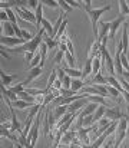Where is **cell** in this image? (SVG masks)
I'll list each match as a JSON object with an SVG mask.
<instances>
[{
    "mask_svg": "<svg viewBox=\"0 0 129 148\" xmlns=\"http://www.w3.org/2000/svg\"><path fill=\"white\" fill-rule=\"evenodd\" d=\"M111 9H112L111 4H105V6H100V7H96V9H93L92 6H90V7L85 6L86 14H87V17H89L90 23H92V30H93V35H95V36L98 35V23H99V17H100L103 13L109 12Z\"/></svg>",
    "mask_w": 129,
    "mask_h": 148,
    "instance_id": "6da1fadb",
    "label": "cell"
},
{
    "mask_svg": "<svg viewBox=\"0 0 129 148\" xmlns=\"http://www.w3.org/2000/svg\"><path fill=\"white\" fill-rule=\"evenodd\" d=\"M128 122H129V115H124L116 127V135H115V148L121 147L122 141L126 138V130H128Z\"/></svg>",
    "mask_w": 129,
    "mask_h": 148,
    "instance_id": "7a4b0ae2",
    "label": "cell"
},
{
    "mask_svg": "<svg viewBox=\"0 0 129 148\" xmlns=\"http://www.w3.org/2000/svg\"><path fill=\"white\" fill-rule=\"evenodd\" d=\"M13 9H14L17 17H20L23 22H27V23H30V25H35V23H36V16H35V13L30 12L29 9H26L25 6H16V7H13Z\"/></svg>",
    "mask_w": 129,
    "mask_h": 148,
    "instance_id": "3957f363",
    "label": "cell"
},
{
    "mask_svg": "<svg viewBox=\"0 0 129 148\" xmlns=\"http://www.w3.org/2000/svg\"><path fill=\"white\" fill-rule=\"evenodd\" d=\"M0 43H1V46H6V48H16L19 45H25L26 40L23 38H17V36H1Z\"/></svg>",
    "mask_w": 129,
    "mask_h": 148,
    "instance_id": "277c9868",
    "label": "cell"
},
{
    "mask_svg": "<svg viewBox=\"0 0 129 148\" xmlns=\"http://www.w3.org/2000/svg\"><path fill=\"white\" fill-rule=\"evenodd\" d=\"M124 23H125V16H122V14L118 16L115 20L111 22V29H109V33H108V39H109V40H113V39H115V35H116L119 26L124 25Z\"/></svg>",
    "mask_w": 129,
    "mask_h": 148,
    "instance_id": "5b68a950",
    "label": "cell"
},
{
    "mask_svg": "<svg viewBox=\"0 0 129 148\" xmlns=\"http://www.w3.org/2000/svg\"><path fill=\"white\" fill-rule=\"evenodd\" d=\"M86 56H87V59H93V58H96V56H100V40H99V39H95V40L90 43ZM100 58H102V56H100Z\"/></svg>",
    "mask_w": 129,
    "mask_h": 148,
    "instance_id": "8992f818",
    "label": "cell"
},
{
    "mask_svg": "<svg viewBox=\"0 0 129 148\" xmlns=\"http://www.w3.org/2000/svg\"><path fill=\"white\" fill-rule=\"evenodd\" d=\"M109 29H111V22H99V25H98V35L95 36V39H99L102 42L103 38H108Z\"/></svg>",
    "mask_w": 129,
    "mask_h": 148,
    "instance_id": "52a82bcc",
    "label": "cell"
},
{
    "mask_svg": "<svg viewBox=\"0 0 129 148\" xmlns=\"http://www.w3.org/2000/svg\"><path fill=\"white\" fill-rule=\"evenodd\" d=\"M125 114L119 109V108H106L105 111V116H108L111 121H119Z\"/></svg>",
    "mask_w": 129,
    "mask_h": 148,
    "instance_id": "ba28073f",
    "label": "cell"
},
{
    "mask_svg": "<svg viewBox=\"0 0 129 148\" xmlns=\"http://www.w3.org/2000/svg\"><path fill=\"white\" fill-rule=\"evenodd\" d=\"M10 109V118H12V127H10V131L12 132H19V134H22V127H23V124H20L19 121H17V116H16V114H14V111H13V106H10L9 108Z\"/></svg>",
    "mask_w": 129,
    "mask_h": 148,
    "instance_id": "9c48e42d",
    "label": "cell"
},
{
    "mask_svg": "<svg viewBox=\"0 0 129 148\" xmlns=\"http://www.w3.org/2000/svg\"><path fill=\"white\" fill-rule=\"evenodd\" d=\"M128 27H129V23L128 22H125L124 23V27H122V39H121V42H122V48H124V53H126L128 55V49H129V35H128Z\"/></svg>",
    "mask_w": 129,
    "mask_h": 148,
    "instance_id": "30bf717a",
    "label": "cell"
},
{
    "mask_svg": "<svg viewBox=\"0 0 129 148\" xmlns=\"http://www.w3.org/2000/svg\"><path fill=\"white\" fill-rule=\"evenodd\" d=\"M43 72V68L42 66H35V68H32V69H29V75H27V78H26V81L23 82L25 84V86L27 85V84H30L33 79H36V78H39L40 75H42Z\"/></svg>",
    "mask_w": 129,
    "mask_h": 148,
    "instance_id": "8fae6325",
    "label": "cell"
},
{
    "mask_svg": "<svg viewBox=\"0 0 129 148\" xmlns=\"http://www.w3.org/2000/svg\"><path fill=\"white\" fill-rule=\"evenodd\" d=\"M76 134H78L76 130H68L66 132H63L62 140H60V144L62 145H70V143L76 138Z\"/></svg>",
    "mask_w": 129,
    "mask_h": 148,
    "instance_id": "7c38bea8",
    "label": "cell"
},
{
    "mask_svg": "<svg viewBox=\"0 0 129 148\" xmlns=\"http://www.w3.org/2000/svg\"><path fill=\"white\" fill-rule=\"evenodd\" d=\"M87 102H89V101H87V98L78 99V101H75V102H72V103H69V105H68V111H69V112H73V114H75L76 111L82 109V108L85 106Z\"/></svg>",
    "mask_w": 129,
    "mask_h": 148,
    "instance_id": "4fadbf2b",
    "label": "cell"
},
{
    "mask_svg": "<svg viewBox=\"0 0 129 148\" xmlns=\"http://www.w3.org/2000/svg\"><path fill=\"white\" fill-rule=\"evenodd\" d=\"M36 102H29V101H25V99H16V101H12V106L16 108V109H27V108H32Z\"/></svg>",
    "mask_w": 129,
    "mask_h": 148,
    "instance_id": "5bb4252c",
    "label": "cell"
},
{
    "mask_svg": "<svg viewBox=\"0 0 129 148\" xmlns=\"http://www.w3.org/2000/svg\"><path fill=\"white\" fill-rule=\"evenodd\" d=\"M1 36H16L12 22L10 23L9 22H3L1 23Z\"/></svg>",
    "mask_w": 129,
    "mask_h": 148,
    "instance_id": "9a60e30c",
    "label": "cell"
},
{
    "mask_svg": "<svg viewBox=\"0 0 129 148\" xmlns=\"http://www.w3.org/2000/svg\"><path fill=\"white\" fill-rule=\"evenodd\" d=\"M99 106V103H96V102H87L85 106H83V109L81 111V114L79 115H82V116H86V115H90V114H93L95 111H96V108Z\"/></svg>",
    "mask_w": 129,
    "mask_h": 148,
    "instance_id": "2e32d148",
    "label": "cell"
},
{
    "mask_svg": "<svg viewBox=\"0 0 129 148\" xmlns=\"http://www.w3.org/2000/svg\"><path fill=\"white\" fill-rule=\"evenodd\" d=\"M0 76H1V81H3V88H10L12 82L14 79H17V75H6L4 71H0Z\"/></svg>",
    "mask_w": 129,
    "mask_h": 148,
    "instance_id": "e0dca14e",
    "label": "cell"
},
{
    "mask_svg": "<svg viewBox=\"0 0 129 148\" xmlns=\"http://www.w3.org/2000/svg\"><path fill=\"white\" fill-rule=\"evenodd\" d=\"M35 16H36V23H35V27H40L43 20V4H39L36 9H35Z\"/></svg>",
    "mask_w": 129,
    "mask_h": 148,
    "instance_id": "ac0fdd59",
    "label": "cell"
},
{
    "mask_svg": "<svg viewBox=\"0 0 129 148\" xmlns=\"http://www.w3.org/2000/svg\"><path fill=\"white\" fill-rule=\"evenodd\" d=\"M96 84H102V85H108V79L99 72L98 75L90 78V85H96Z\"/></svg>",
    "mask_w": 129,
    "mask_h": 148,
    "instance_id": "d6986e66",
    "label": "cell"
},
{
    "mask_svg": "<svg viewBox=\"0 0 129 148\" xmlns=\"http://www.w3.org/2000/svg\"><path fill=\"white\" fill-rule=\"evenodd\" d=\"M66 112H68V105H65V103H62V105H56V108L53 109V114H55L56 119H59L60 116H63Z\"/></svg>",
    "mask_w": 129,
    "mask_h": 148,
    "instance_id": "ffe728a7",
    "label": "cell"
},
{
    "mask_svg": "<svg viewBox=\"0 0 129 148\" xmlns=\"http://www.w3.org/2000/svg\"><path fill=\"white\" fill-rule=\"evenodd\" d=\"M92 75V59H87L83 65V69H82V79L85 81V78Z\"/></svg>",
    "mask_w": 129,
    "mask_h": 148,
    "instance_id": "44dd1931",
    "label": "cell"
},
{
    "mask_svg": "<svg viewBox=\"0 0 129 148\" xmlns=\"http://www.w3.org/2000/svg\"><path fill=\"white\" fill-rule=\"evenodd\" d=\"M83 86H85V82H83L82 78H81V79H79V78H73V79H72V86H70L72 91L78 92V91H81Z\"/></svg>",
    "mask_w": 129,
    "mask_h": 148,
    "instance_id": "7402d4cb",
    "label": "cell"
},
{
    "mask_svg": "<svg viewBox=\"0 0 129 148\" xmlns=\"http://www.w3.org/2000/svg\"><path fill=\"white\" fill-rule=\"evenodd\" d=\"M106 105H99L98 108H96V111L93 112V119H95V122H98L102 116H105V111H106Z\"/></svg>",
    "mask_w": 129,
    "mask_h": 148,
    "instance_id": "603a6c76",
    "label": "cell"
},
{
    "mask_svg": "<svg viewBox=\"0 0 129 148\" xmlns=\"http://www.w3.org/2000/svg\"><path fill=\"white\" fill-rule=\"evenodd\" d=\"M87 101H89V102H96V103H99V105H108L106 98L102 97V95H89V94H87Z\"/></svg>",
    "mask_w": 129,
    "mask_h": 148,
    "instance_id": "cb8c5ba5",
    "label": "cell"
},
{
    "mask_svg": "<svg viewBox=\"0 0 129 148\" xmlns=\"http://www.w3.org/2000/svg\"><path fill=\"white\" fill-rule=\"evenodd\" d=\"M63 69H65L66 75H69L72 78H82V71H79V69H75V68H70V66H65Z\"/></svg>",
    "mask_w": 129,
    "mask_h": 148,
    "instance_id": "d4e9b609",
    "label": "cell"
},
{
    "mask_svg": "<svg viewBox=\"0 0 129 148\" xmlns=\"http://www.w3.org/2000/svg\"><path fill=\"white\" fill-rule=\"evenodd\" d=\"M56 78H57V72H56L55 69H52V72H50V75H49V79H47V84H46V91H47V94L50 92V89H52V86H53Z\"/></svg>",
    "mask_w": 129,
    "mask_h": 148,
    "instance_id": "484cf974",
    "label": "cell"
},
{
    "mask_svg": "<svg viewBox=\"0 0 129 148\" xmlns=\"http://www.w3.org/2000/svg\"><path fill=\"white\" fill-rule=\"evenodd\" d=\"M42 27L46 30V33H47V36H50V38H53V25L47 20V19H44L43 17V20H42ZM55 39V38H53Z\"/></svg>",
    "mask_w": 129,
    "mask_h": 148,
    "instance_id": "4316f807",
    "label": "cell"
},
{
    "mask_svg": "<svg viewBox=\"0 0 129 148\" xmlns=\"http://www.w3.org/2000/svg\"><path fill=\"white\" fill-rule=\"evenodd\" d=\"M68 23H69V20L65 17V20L62 22V25H60V27H59V30H57V33H56V36H55V39L57 40L62 35H65L66 33V27H68Z\"/></svg>",
    "mask_w": 129,
    "mask_h": 148,
    "instance_id": "83f0119b",
    "label": "cell"
},
{
    "mask_svg": "<svg viewBox=\"0 0 129 148\" xmlns=\"http://www.w3.org/2000/svg\"><path fill=\"white\" fill-rule=\"evenodd\" d=\"M43 42L47 45V48H49V49H55L56 46H59L57 40H56V39H53V38H50V36H44V38H43Z\"/></svg>",
    "mask_w": 129,
    "mask_h": 148,
    "instance_id": "f1b7e54d",
    "label": "cell"
},
{
    "mask_svg": "<svg viewBox=\"0 0 129 148\" xmlns=\"http://www.w3.org/2000/svg\"><path fill=\"white\" fill-rule=\"evenodd\" d=\"M118 1H119V13L122 16L129 14V7H128V4H126V1L125 0H118Z\"/></svg>",
    "mask_w": 129,
    "mask_h": 148,
    "instance_id": "f546056e",
    "label": "cell"
},
{
    "mask_svg": "<svg viewBox=\"0 0 129 148\" xmlns=\"http://www.w3.org/2000/svg\"><path fill=\"white\" fill-rule=\"evenodd\" d=\"M106 88H108L109 95H111L113 99L119 98V95H121V91H119V89H116V88H115V86H112V85H106Z\"/></svg>",
    "mask_w": 129,
    "mask_h": 148,
    "instance_id": "4dcf8cb0",
    "label": "cell"
},
{
    "mask_svg": "<svg viewBox=\"0 0 129 148\" xmlns=\"http://www.w3.org/2000/svg\"><path fill=\"white\" fill-rule=\"evenodd\" d=\"M40 60H42L40 52H39V53H35V58H33L32 62L29 63V69H32V68H35V66H39V65H40Z\"/></svg>",
    "mask_w": 129,
    "mask_h": 148,
    "instance_id": "1f68e13d",
    "label": "cell"
},
{
    "mask_svg": "<svg viewBox=\"0 0 129 148\" xmlns=\"http://www.w3.org/2000/svg\"><path fill=\"white\" fill-rule=\"evenodd\" d=\"M65 60L68 62V65L70 68H75V58H73V53L72 52H65Z\"/></svg>",
    "mask_w": 129,
    "mask_h": 148,
    "instance_id": "d6a6232c",
    "label": "cell"
},
{
    "mask_svg": "<svg viewBox=\"0 0 129 148\" xmlns=\"http://www.w3.org/2000/svg\"><path fill=\"white\" fill-rule=\"evenodd\" d=\"M57 3H59V7H60L63 12H72V10H73V7H72L66 0H57Z\"/></svg>",
    "mask_w": 129,
    "mask_h": 148,
    "instance_id": "836d02e7",
    "label": "cell"
},
{
    "mask_svg": "<svg viewBox=\"0 0 129 148\" xmlns=\"http://www.w3.org/2000/svg\"><path fill=\"white\" fill-rule=\"evenodd\" d=\"M6 12H7L9 20H10L12 23H17V19H16V12H14V9H13V7H9V9H6Z\"/></svg>",
    "mask_w": 129,
    "mask_h": 148,
    "instance_id": "e575fe53",
    "label": "cell"
},
{
    "mask_svg": "<svg viewBox=\"0 0 129 148\" xmlns=\"http://www.w3.org/2000/svg\"><path fill=\"white\" fill-rule=\"evenodd\" d=\"M105 140H106V138H105L103 135H99L95 141H92V144H90V145H92V148H99V147H102V145H103V141H105Z\"/></svg>",
    "mask_w": 129,
    "mask_h": 148,
    "instance_id": "d590c367",
    "label": "cell"
},
{
    "mask_svg": "<svg viewBox=\"0 0 129 148\" xmlns=\"http://www.w3.org/2000/svg\"><path fill=\"white\" fill-rule=\"evenodd\" d=\"M62 59H65V52L63 50H59L57 49V52H56V55H55V59H53V63L56 65H59L60 62H62Z\"/></svg>",
    "mask_w": 129,
    "mask_h": 148,
    "instance_id": "8d00e7d4",
    "label": "cell"
},
{
    "mask_svg": "<svg viewBox=\"0 0 129 148\" xmlns=\"http://www.w3.org/2000/svg\"><path fill=\"white\" fill-rule=\"evenodd\" d=\"M7 89L12 91V92H14V94H19V92H22V91L25 89V84H17V85L10 86V88H7Z\"/></svg>",
    "mask_w": 129,
    "mask_h": 148,
    "instance_id": "74e56055",
    "label": "cell"
},
{
    "mask_svg": "<svg viewBox=\"0 0 129 148\" xmlns=\"http://www.w3.org/2000/svg\"><path fill=\"white\" fill-rule=\"evenodd\" d=\"M40 1H42V4L47 6V7H52V9H55V7L59 6L57 0H40Z\"/></svg>",
    "mask_w": 129,
    "mask_h": 148,
    "instance_id": "f35d334b",
    "label": "cell"
},
{
    "mask_svg": "<svg viewBox=\"0 0 129 148\" xmlns=\"http://www.w3.org/2000/svg\"><path fill=\"white\" fill-rule=\"evenodd\" d=\"M20 38H23L26 42H29V40H32L35 36L30 33V32H27V30H25V29H22V33H20Z\"/></svg>",
    "mask_w": 129,
    "mask_h": 148,
    "instance_id": "ab89813d",
    "label": "cell"
},
{
    "mask_svg": "<svg viewBox=\"0 0 129 148\" xmlns=\"http://www.w3.org/2000/svg\"><path fill=\"white\" fill-rule=\"evenodd\" d=\"M121 60H122V65H124V68L126 69V71H129V62H128V55L126 53H121Z\"/></svg>",
    "mask_w": 129,
    "mask_h": 148,
    "instance_id": "60d3db41",
    "label": "cell"
},
{
    "mask_svg": "<svg viewBox=\"0 0 129 148\" xmlns=\"http://www.w3.org/2000/svg\"><path fill=\"white\" fill-rule=\"evenodd\" d=\"M27 1H29V0H12V1H10V6H12V7L25 6V4H27Z\"/></svg>",
    "mask_w": 129,
    "mask_h": 148,
    "instance_id": "b9f144b4",
    "label": "cell"
},
{
    "mask_svg": "<svg viewBox=\"0 0 129 148\" xmlns=\"http://www.w3.org/2000/svg\"><path fill=\"white\" fill-rule=\"evenodd\" d=\"M23 56H25V60L30 63V62H32V59L35 58V52H25V53H23Z\"/></svg>",
    "mask_w": 129,
    "mask_h": 148,
    "instance_id": "7bdbcfd3",
    "label": "cell"
},
{
    "mask_svg": "<svg viewBox=\"0 0 129 148\" xmlns=\"http://www.w3.org/2000/svg\"><path fill=\"white\" fill-rule=\"evenodd\" d=\"M0 20H1V22H10V20H9V16H7L6 9H1V12H0Z\"/></svg>",
    "mask_w": 129,
    "mask_h": 148,
    "instance_id": "ee69618b",
    "label": "cell"
},
{
    "mask_svg": "<svg viewBox=\"0 0 129 148\" xmlns=\"http://www.w3.org/2000/svg\"><path fill=\"white\" fill-rule=\"evenodd\" d=\"M65 76H66L65 69H63V68H57V79H59V81H63Z\"/></svg>",
    "mask_w": 129,
    "mask_h": 148,
    "instance_id": "f6af8a7d",
    "label": "cell"
},
{
    "mask_svg": "<svg viewBox=\"0 0 129 148\" xmlns=\"http://www.w3.org/2000/svg\"><path fill=\"white\" fill-rule=\"evenodd\" d=\"M39 1H40V0H29V1H27V6H29L30 9H36V7L40 4Z\"/></svg>",
    "mask_w": 129,
    "mask_h": 148,
    "instance_id": "bcb514c9",
    "label": "cell"
},
{
    "mask_svg": "<svg viewBox=\"0 0 129 148\" xmlns=\"http://www.w3.org/2000/svg\"><path fill=\"white\" fill-rule=\"evenodd\" d=\"M121 95L124 97L125 102H126V103L129 105V92H128V91H126V89H122V91H121Z\"/></svg>",
    "mask_w": 129,
    "mask_h": 148,
    "instance_id": "7dc6e473",
    "label": "cell"
},
{
    "mask_svg": "<svg viewBox=\"0 0 129 148\" xmlns=\"http://www.w3.org/2000/svg\"><path fill=\"white\" fill-rule=\"evenodd\" d=\"M13 29H14V33L17 38H20V33H22V29L17 26V23H13Z\"/></svg>",
    "mask_w": 129,
    "mask_h": 148,
    "instance_id": "c3c4849f",
    "label": "cell"
},
{
    "mask_svg": "<svg viewBox=\"0 0 129 148\" xmlns=\"http://www.w3.org/2000/svg\"><path fill=\"white\" fill-rule=\"evenodd\" d=\"M66 1H68V3H69V4L73 7V9H75V7H81V3H79L78 0H66Z\"/></svg>",
    "mask_w": 129,
    "mask_h": 148,
    "instance_id": "681fc988",
    "label": "cell"
},
{
    "mask_svg": "<svg viewBox=\"0 0 129 148\" xmlns=\"http://www.w3.org/2000/svg\"><path fill=\"white\" fill-rule=\"evenodd\" d=\"M103 147H106V148H108V147H115V138H113V140H111L109 143H106Z\"/></svg>",
    "mask_w": 129,
    "mask_h": 148,
    "instance_id": "f907efd6",
    "label": "cell"
},
{
    "mask_svg": "<svg viewBox=\"0 0 129 148\" xmlns=\"http://www.w3.org/2000/svg\"><path fill=\"white\" fill-rule=\"evenodd\" d=\"M83 3H85V6H87V7H90L92 6V0H82Z\"/></svg>",
    "mask_w": 129,
    "mask_h": 148,
    "instance_id": "816d5d0a",
    "label": "cell"
},
{
    "mask_svg": "<svg viewBox=\"0 0 129 148\" xmlns=\"http://www.w3.org/2000/svg\"><path fill=\"white\" fill-rule=\"evenodd\" d=\"M126 137H129V122H128V130H126Z\"/></svg>",
    "mask_w": 129,
    "mask_h": 148,
    "instance_id": "f5cc1de1",
    "label": "cell"
}]
</instances>
